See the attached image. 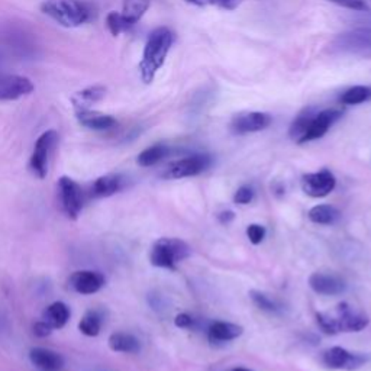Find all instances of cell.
I'll return each instance as SVG.
<instances>
[{"mask_svg": "<svg viewBox=\"0 0 371 371\" xmlns=\"http://www.w3.org/2000/svg\"><path fill=\"white\" fill-rule=\"evenodd\" d=\"M266 234H267L266 228L262 225H258V224H251V225H248V228H246V237H248L250 242L254 245H258L264 241Z\"/></svg>", "mask_w": 371, "mask_h": 371, "instance_id": "4dcf8cb0", "label": "cell"}, {"mask_svg": "<svg viewBox=\"0 0 371 371\" xmlns=\"http://www.w3.org/2000/svg\"><path fill=\"white\" fill-rule=\"evenodd\" d=\"M336 188V179L329 170H320L316 173H309L302 177V190L311 197L319 199L328 196Z\"/></svg>", "mask_w": 371, "mask_h": 371, "instance_id": "8fae6325", "label": "cell"}, {"mask_svg": "<svg viewBox=\"0 0 371 371\" xmlns=\"http://www.w3.org/2000/svg\"><path fill=\"white\" fill-rule=\"evenodd\" d=\"M188 2L192 5H196V6H208V5L213 3L212 0H188Z\"/></svg>", "mask_w": 371, "mask_h": 371, "instance_id": "74e56055", "label": "cell"}, {"mask_svg": "<svg viewBox=\"0 0 371 371\" xmlns=\"http://www.w3.org/2000/svg\"><path fill=\"white\" fill-rule=\"evenodd\" d=\"M109 347L115 352L138 354L141 351V343L136 336L127 332H115L109 336Z\"/></svg>", "mask_w": 371, "mask_h": 371, "instance_id": "44dd1931", "label": "cell"}, {"mask_svg": "<svg viewBox=\"0 0 371 371\" xmlns=\"http://www.w3.org/2000/svg\"><path fill=\"white\" fill-rule=\"evenodd\" d=\"M34 91V84L28 77L0 73V100H18Z\"/></svg>", "mask_w": 371, "mask_h": 371, "instance_id": "7c38bea8", "label": "cell"}, {"mask_svg": "<svg viewBox=\"0 0 371 371\" xmlns=\"http://www.w3.org/2000/svg\"><path fill=\"white\" fill-rule=\"evenodd\" d=\"M174 323L177 328H181V329H188L190 327H193V318L188 314H180L176 316L174 319Z\"/></svg>", "mask_w": 371, "mask_h": 371, "instance_id": "e575fe53", "label": "cell"}, {"mask_svg": "<svg viewBox=\"0 0 371 371\" xmlns=\"http://www.w3.org/2000/svg\"><path fill=\"white\" fill-rule=\"evenodd\" d=\"M307 218L318 225H334L341 218V212L332 205H318L309 210Z\"/></svg>", "mask_w": 371, "mask_h": 371, "instance_id": "7402d4cb", "label": "cell"}, {"mask_svg": "<svg viewBox=\"0 0 371 371\" xmlns=\"http://www.w3.org/2000/svg\"><path fill=\"white\" fill-rule=\"evenodd\" d=\"M322 361L332 370L354 371L365 364L367 357H364L363 354L350 352L341 347H332L322 354Z\"/></svg>", "mask_w": 371, "mask_h": 371, "instance_id": "9c48e42d", "label": "cell"}, {"mask_svg": "<svg viewBox=\"0 0 371 371\" xmlns=\"http://www.w3.org/2000/svg\"><path fill=\"white\" fill-rule=\"evenodd\" d=\"M58 196L61 209L67 218L73 221L79 218L84 206V192L82 186L73 179L63 176L58 180Z\"/></svg>", "mask_w": 371, "mask_h": 371, "instance_id": "8992f818", "label": "cell"}, {"mask_svg": "<svg viewBox=\"0 0 371 371\" xmlns=\"http://www.w3.org/2000/svg\"><path fill=\"white\" fill-rule=\"evenodd\" d=\"M235 219V213L232 210H224L218 215V221L222 224V225H228L230 224L232 221Z\"/></svg>", "mask_w": 371, "mask_h": 371, "instance_id": "8d00e7d4", "label": "cell"}, {"mask_svg": "<svg viewBox=\"0 0 371 371\" xmlns=\"http://www.w3.org/2000/svg\"><path fill=\"white\" fill-rule=\"evenodd\" d=\"M332 48L338 53L359 55V57H371V29L361 28L354 29L350 33L338 35L334 42Z\"/></svg>", "mask_w": 371, "mask_h": 371, "instance_id": "5b68a950", "label": "cell"}, {"mask_svg": "<svg viewBox=\"0 0 371 371\" xmlns=\"http://www.w3.org/2000/svg\"><path fill=\"white\" fill-rule=\"evenodd\" d=\"M371 100V87L370 86H354L345 90L341 98H339V102L343 105H361Z\"/></svg>", "mask_w": 371, "mask_h": 371, "instance_id": "4316f807", "label": "cell"}, {"mask_svg": "<svg viewBox=\"0 0 371 371\" xmlns=\"http://www.w3.org/2000/svg\"><path fill=\"white\" fill-rule=\"evenodd\" d=\"M106 283V278L100 271L95 270H82L75 271L71 278L70 284L74 291L79 293V295H95L98 293Z\"/></svg>", "mask_w": 371, "mask_h": 371, "instance_id": "5bb4252c", "label": "cell"}, {"mask_svg": "<svg viewBox=\"0 0 371 371\" xmlns=\"http://www.w3.org/2000/svg\"><path fill=\"white\" fill-rule=\"evenodd\" d=\"M53 332V328L45 320H39L34 325V335L38 338H46Z\"/></svg>", "mask_w": 371, "mask_h": 371, "instance_id": "836d02e7", "label": "cell"}, {"mask_svg": "<svg viewBox=\"0 0 371 371\" xmlns=\"http://www.w3.org/2000/svg\"><path fill=\"white\" fill-rule=\"evenodd\" d=\"M319 328L328 335L339 332H360L368 327L370 318L361 312L354 311L348 303H339L334 312L316 314Z\"/></svg>", "mask_w": 371, "mask_h": 371, "instance_id": "7a4b0ae2", "label": "cell"}, {"mask_svg": "<svg viewBox=\"0 0 371 371\" xmlns=\"http://www.w3.org/2000/svg\"><path fill=\"white\" fill-rule=\"evenodd\" d=\"M212 165V159L208 154H193L190 157H186L177 161L168 164L161 174L165 180H179L186 177H194L200 173L206 172Z\"/></svg>", "mask_w": 371, "mask_h": 371, "instance_id": "52a82bcc", "label": "cell"}, {"mask_svg": "<svg viewBox=\"0 0 371 371\" xmlns=\"http://www.w3.org/2000/svg\"><path fill=\"white\" fill-rule=\"evenodd\" d=\"M343 118V112L338 109H325L315 114L311 123L305 132V135L300 138L298 144H306L315 141V139L322 138L325 134L329 131V128L334 125L336 120Z\"/></svg>", "mask_w": 371, "mask_h": 371, "instance_id": "4fadbf2b", "label": "cell"}, {"mask_svg": "<svg viewBox=\"0 0 371 371\" xmlns=\"http://www.w3.org/2000/svg\"><path fill=\"white\" fill-rule=\"evenodd\" d=\"M29 360L41 371H60L64 365L63 355L48 348L30 350Z\"/></svg>", "mask_w": 371, "mask_h": 371, "instance_id": "2e32d148", "label": "cell"}, {"mask_svg": "<svg viewBox=\"0 0 371 371\" xmlns=\"http://www.w3.org/2000/svg\"><path fill=\"white\" fill-rule=\"evenodd\" d=\"M255 192L250 186H241L234 194V202L237 205H250L254 200Z\"/></svg>", "mask_w": 371, "mask_h": 371, "instance_id": "1f68e13d", "label": "cell"}, {"mask_svg": "<svg viewBox=\"0 0 371 371\" xmlns=\"http://www.w3.org/2000/svg\"><path fill=\"white\" fill-rule=\"evenodd\" d=\"M215 5H218L219 8L225 9V10H234L237 9L242 2L245 0H212Z\"/></svg>", "mask_w": 371, "mask_h": 371, "instance_id": "d590c367", "label": "cell"}, {"mask_svg": "<svg viewBox=\"0 0 371 371\" xmlns=\"http://www.w3.org/2000/svg\"><path fill=\"white\" fill-rule=\"evenodd\" d=\"M79 329L86 336H98L100 334V329H102L100 314L98 311L87 312L79 323Z\"/></svg>", "mask_w": 371, "mask_h": 371, "instance_id": "83f0119b", "label": "cell"}, {"mask_svg": "<svg viewBox=\"0 0 371 371\" xmlns=\"http://www.w3.org/2000/svg\"><path fill=\"white\" fill-rule=\"evenodd\" d=\"M230 371H253L251 368H245V367H235L234 370H230Z\"/></svg>", "mask_w": 371, "mask_h": 371, "instance_id": "f35d334b", "label": "cell"}, {"mask_svg": "<svg viewBox=\"0 0 371 371\" xmlns=\"http://www.w3.org/2000/svg\"><path fill=\"white\" fill-rule=\"evenodd\" d=\"M106 93V89L102 86H91L84 89L83 91L77 93V96L73 99L77 109H89V106L99 102Z\"/></svg>", "mask_w": 371, "mask_h": 371, "instance_id": "484cf974", "label": "cell"}, {"mask_svg": "<svg viewBox=\"0 0 371 371\" xmlns=\"http://www.w3.org/2000/svg\"><path fill=\"white\" fill-rule=\"evenodd\" d=\"M70 316V307L64 302H54L44 311L42 320L48 323L53 329H61L66 327Z\"/></svg>", "mask_w": 371, "mask_h": 371, "instance_id": "ffe728a7", "label": "cell"}, {"mask_svg": "<svg viewBox=\"0 0 371 371\" xmlns=\"http://www.w3.org/2000/svg\"><path fill=\"white\" fill-rule=\"evenodd\" d=\"M170 154V148L164 144H156L147 150H144L141 154H139L136 163L141 167H151L164 160Z\"/></svg>", "mask_w": 371, "mask_h": 371, "instance_id": "cb8c5ba5", "label": "cell"}, {"mask_svg": "<svg viewBox=\"0 0 371 371\" xmlns=\"http://www.w3.org/2000/svg\"><path fill=\"white\" fill-rule=\"evenodd\" d=\"M273 122L270 114L266 112H241L230 120V131L235 135H246L267 129Z\"/></svg>", "mask_w": 371, "mask_h": 371, "instance_id": "30bf717a", "label": "cell"}, {"mask_svg": "<svg viewBox=\"0 0 371 371\" xmlns=\"http://www.w3.org/2000/svg\"><path fill=\"white\" fill-rule=\"evenodd\" d=\"M316 114V109L315 107H306V109H303L296 118L295 120L291 122V125L289 128V136L293 139L295 143H299L300 138L305 135L309 123H311L312 118L315 116Z\"/></svg>", "mask_w": 371, "mask_h": 371, "instance_id": "603a6c76", "label": "cell"}, {"mask_svg": "<svg viewBox=\"0 0 371 371\" xmlns=\"http://www.w3.org/2000/svg\"><path fill=\"white\" fill-rule=\"evenodd\" d=\"M106 25L114 37H118L122 33H127V30L132 28V25L123 18V15L120 12H111L109 15H107Z\"/></svg>", "mask_w": 371, "mask_h": 371, "instance_id": "f1b7e54d", "label": "cell"}, {"mask_svg": "<svg viewBox=\"0 0 371 371\" xmlns=\"http://www.w3.org/2000/svg\"><path fill=\"white\" fill-rule=\"evenodd\" d=\"M244 334V328L241 325L216 320L212 322L208 329V335L212 343H228L232 339H237Z\"/></svg>", "mask_w": 371, "mask_h": 371, "instance_id": "d6986e66", "label": "cell"}, {"mask_svg": "<svg viewBox=\"0 0 371 371\" xmlns=\"http://www.w3.org/2000/svg\"><path fill=\"white\" fill-rule=\"evenodd\" d=\"M41 10L64 28H77L90 19V6L84 0H44Z\"/></svg>", "mask_w": 371, "mask_h": 371, "instance_id": "3957f363", "label": "cell"}, {"mask_svg": "<svg viewBox=\"0 0 371 371\" xmlns=\"http://www.w3.org/2000/svg\"><path fill=\"white\" fill-rule=\"evenodd\" d=\"M250 298L253 300V303L261 309V311L264 312H270V314H275L280 311V306L275 300H273L270 296H267L266 293L258 291V290H251L250 291Z\"/></svg>", "mask_w": 371, "mask_h": 371, "instance_id": "f546056e", "label": "cell"}, {"mask_svg": "<svg viewBox=\"0 0 371 371\" xmlns=\"http://www.w3.org/2000/svg\"><path fill=\"white\" fill-rule=\"evenodd\" d=\"M329 2L350 10H357V12L367 10V5L364 0H329Z\"/></svg>", "mask_w": 371, "mask_h": 371, "instance_id": "d6a6232c", "label": "cell"}, {"mask_svg": "<svg viewBox=\"0 0 371 371\" xmlns=\"http://www.w3.org/2000/svg\"><path fill=\"white\" fill-rule=\"evenodd\" d=\"M123 186H125V179L120 174H105L91 184L90 194L98 199L111 197L119 193L123 189Z\"/></svg>", "mask_w": 371, "mask_h": 371, "instance_id": "e0dca14e", "label": "cell"}, {"mask_svg": "<svg viewBox=\"0 0 371 371\" xmlns=\"http://www.w3.org/2000/svg\"><path fill=\"white\" fill-rule=\"evenodd\" d=\"M150 8V0H125L123 10L120 12L132 26L141 19Z\"/></svg>", "mask_w": 371, "mask_h": 371, "instance_id": "d4e9b609", "label": "cell"}, {"mask_svg": "<svg viewBox=\"0 0 371 371\" xmlns=\"http://www.w3.org/2000/svg\"><path fill=\"white\" fill-rule=\"evenodd\" d=\"M192 255V248L188 242L179 238H160L154 242L150 261L154 267L174 270L179 262Z\"/></svg>", "mask_w": 371, "mask_h": 371, "instance_id": "277c9868", "label": "cell"}, {"mask_svg": "<svg viewBox=\"0 0 371 371\" xmlns=\"http://www.w3.org/2000/svg\"><path fill=\"white\" fill-rule=\"evenodd\" d=\"M173 30L165 26L154 29L150 34L143 53V58L139 61V74H141L144 83H152L154 77H156L159 70L164 66L165 58L173 46Z\"/></svg>", "mask_w": 371, "mask_h": 371, "instance_id": "6da1fadb", "label": "cell"}, {"mask_svg": "<svg viewBox=\"0 0 371 371\" xmlns=\"http://www.w3.org/2000/svg\"><path fill=\"white\" fill-rule=\"evenodd\" d=\"M57 143H58V134L54 129L44 132L37 139L34 152H33V156H30L29 167L38 179H45L46 174H48L50 159L53 156V151Z\"/></svg>", "mask_w": 371, "mask_h": 371, "instance_id": "ba28073f", "label": "cell"}, {"mask_svg": "<svg viewBox=\"0 0 371 371\" xmlns=\"http://www.w3.org/2000/svg\"><path fill=\"white\" fill-rule=\"evenodd\" d=\"M309 286L322 296H338L347 290V284L341 277L325 273H314L309 277Z\"/></svg>", "mask_w": 371, "mask_h": 371, "instance_id": "9a60e30c", "label": "cell"}, {"mask_svg": "<svg viewBox=\"0 0 371 371\" xmlns=\"http://www.w3.org/2000/svg\"><path fill=\"white\" fill-rule=\"evenodd\" d=\"M77 119L83 127L95 131H107L116 125V119L114 116L90 109H77Z\"/></svg>", "mask_w": 371, "mask_h": 371, "instance_id": "ac0fdd59", "label": "cell"}]
</instances>
